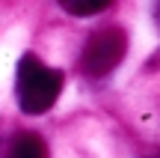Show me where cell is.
I'll use <instances>...</instances> for the list:
<instances>
[{"instance_id": "cell-1", "label": "cell", "mask_w": 160, "mask_h": 158, "mask_svg": "<svg viewBox=\"0 0 160 158\" xmlns=\"http://www.w3.org/2000/svg\"><path fill=\"white\" fill-rule=\"evenodd\" d=\"M18 105L24 113H45L57 105L62 93V72L45 66L36 54H24L18 63V81H15Z\"/></svg>"}, {"instance_id": "cell-5", "label": "cell", "mask_w": 160, "mask_h": 158, "mask_svg": "<svg viewBox=\"0 0 160 158\" xmlns=\"http://www.w3.org/2000/svg\"><path fill=\"white\" fill-rule=\"evenodd\" d=\"M157 21H160V3H157Z\"/></svg>"}, {"instance_id": "cell-4", "label": "cell", "mask_w": 160, "mask_h": 158, "mask_svg": "<svg viewBox=\"0 0 160 158\" xmlns=\"http://www.w3.org/2000/svg\"><path fill=\"white\" fill-rule=\"evenodd\" d=\"M110 3H113V0H59V6H62L68 15H77V18L98 15V12H104Z\"/></svg>"}, {"instance_id": "cell-3", "label": "cell", "mask_w": 160, "mask_h": 158, "mask_svg": "<svg viewBox=\"0 0 160 158\" xmlns=\"http://www.w3.org/2000/svg\"><path fill=\"white\" fill-rule=\"evenodd\" d=\"M6 158H48V146H45V140H42L39 134L21 131V134L12 140Z\"/></svg>"}, {"instance_id": "cell-2", "label": "cell", "mask_w": 160, "mask_h": 158, "mask_svg": "<svg viewBox=\"0 0 160 158\" xmlns=\"http://www.w3.org/2000/svg\"><path fill=\"white\" fill-rule=\"evenodd\" d=\"M128 33L122 27H101L86 39V48L80 54V69L89 78H104L125 60Z\"/></svg>"}]
</instances>
